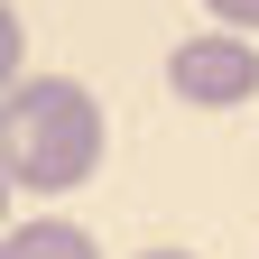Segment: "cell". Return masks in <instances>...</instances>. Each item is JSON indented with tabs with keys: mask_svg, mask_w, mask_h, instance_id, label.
I'll return each mask as SVG.
<instances>
[{
	"mask_svg": "<svg viewBox=\"0 0 259 259\" xmlns=\"http://www.w3.org/2000/svg\"><path fill=\"white\" fill-rule=\"evenodd\" d=\"M102 167V102L74 74H19L0 93V176L28 194H74Z\"/></svg>",
	"mask_w": 259,
	"mask_h": 259,
	"instance_id": "1",
	"label": "cell"
},
{
	"mask_svg": "<svg viewBox=\"0 0 259 259\" xmlns=\"http://www.w3.org/2000/svg\"><path fill=\"white\" fill-rule=\"evenodd\" d=\"M167 83H176V102L194 111H232L259 93V47L241 37V28H204V37H185L167 56Z\"/></svg>",
	"mask_w": 259,
	"mask_h": 259,
	"instance_id": "2",
	"label": "cell"
},
{
	"mask_svg": "<svg viewBox=\"0 0 259 259\" xmlns=\"http://www.w3.org/2000/svg\"><path fill=\"white\" fill-rule=\"evenodd\" d=\"M0 259H102L83 222H0Z\"/></svg>",
	"mask_w": 259,
	"mask_h": 259,
	"instance_id": "3",
	"label": "cell"
},
{
	"mask_svg": "<svg viewBox=\"0 0 259 259\" xmlns=\"http://www.w3.org/2000/svg\"><path fill=\"white\" fill-rule=\"evenodd\" d=\"M10 83H19V10L0 0V93H10Z\"/></svg>",
	"mask_w": 259,
	"mask_h": 259,
	"instance_id": "4",
	"label": "cell"
},
{
	"mask_svg": "<svg viewBox=\"0 0 259 259\" xmlns=\"http://www.w3.org/2000/svg\"><path fill=\"white\" fill-rule=\"evenodd\" d=\"M204 10H213L222 28H241V37H250V28H259V0H204Z\"/></svg>",
	"mask_w": 259,
	"mask_h": 259,
	"instance_id": "5",
	"label": "cell"
},
{
	"mask_svg": "<svg viewBox=\"0 0 259 259\" xmlns=\"http://www.w3.org/2000/svg\"><path fill=\"white\" fill-rule=\"evenodd\" d=\"M10 194H19V185H10V176H0V222H10Z\"/></svg>",
	"mask_w": 259,
	"mask_h": 259,
	"instance_id": "6",
	"label": "cell"
},
{
	"mask_svg": "<svg viewBox=\"0 0 259 259\" xmlns=\"http://www.w3.org/2000/svg\"><path fill=\"white\" fill-rule=\"evenodd\" d=\"M139 259H194V250H139Z\"/></svg>",
	"mask_w": 259,
	"mask_h": 259,
	"instance_id": "7",
	"label": "cell"
}]
</instances>
